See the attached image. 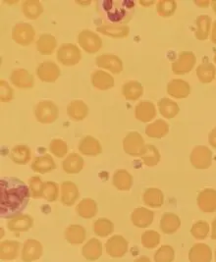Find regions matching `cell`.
Listing matches in <instances>:
<instances>
[{"mask_svg": "<svg viewBox=\"0 0 216 262\" xmlns=\"http://www.w3.org/2000/svg\"><path fill=\"white\" fill-rule=\"evenodd\" d=\"M30 188L15 177L0 180V216L10 219L21 214L30 201Z\"/></svg>", "mask_w": 216, "mask_h": 262, "instance_id": "obj_1", "label": "cell"}, {"mask_svg": "<svg viewBox=\"0 0 216 262\" xmlns=\"http://www.w3.org/2000/svg\"><path fill=\"white\" fill-rule=\"evenodd\" d=\"M104 10L106 11L107 18L112 22H125V18H128L132 14L134 3L133 1H104L103 2Z\"/></svg>", "mask_w": 216, "mask_h": 262, "instance_id": "obj_2", "label": "cell"}, {"mask_svg": "<svg viewBox=\"0 0 216 262\" xmlns=\"http://www.w3.org/2000/svg\"><path fill=\"white\" fill-rule=\"evenodd\" d=\"M36 118L41 124H51L59 117V109L57 105L50 101L44 100L37 103L35 110Z\"/></svg>", "mask_w": 216, "mask_h": 262, "instance_id": "obj_3", "label": "cell"}, {"mask_svg": "<svg viewBox=\"0 0 216 262\" xmlns=\"http://www.w3.org/2000/svg\"><path fill=\"white\" fill-rule=\"evenodd\" d=\"M81 58V50L73 43H63L57 50V59L64 66H74Z\"/></svg>", "mask_w": 216, "mask_h": 262, "instance_id": "obj_4", "label": "cell"}, {"mask_svg": "<svg viewBox=\"0 0 216 262\" xmlns=\"http://www.w3.org/2000/svg\"><path fill=\"white\" fill-rule=\"evenodd\" d=\"M143 137L138 132L129 133L123 140L124 151L132 156H142L145 151Z\"/></svg>", "mask_w": 216, "mask_h": 262, "instance_id": "obj_5", "label": "cell"}, {"mask_svg": "<svg viewBox=\"0 0 216 262\" xmlns=\"http://www.w3.org/2000/svg\"><path fill=\"white\" fill-rule=\"evenodd\" d=\"M36 36V31L32 25L27 23L17 24L12 30V38L20 46H30Z\"/></svg>", "mask_w": 216, "mask_h": 262, "instance_id": "obj_6", "label": "cell"}, {"mask_svg": "<svg viewBox=\"0 0 216 262\" xmlns=\"http://www.w3.org/2000/svg\"><path fill=\"white\" fill-rule=\"evenodd\" d=\"M78 42L88 53H96L102 47L101 38L90 30H84L79 34Z\"/></svg>", "mask_w": 216, "mask_h": 262, "instance_id": "obj_7", "label": "cell"}, {"mask_svg": "<svg viewBox=\"0 0 216 262\" xmlns=\"http://www.w3.org/2000/svg\"><path fill=\"white\" fill-rule=\"evenodd\" d=\"M36 75L41 82L54 83L60 76V68L52 61H45L37 66Z\"/></svg>", "mask_w": 216, "mask_h": 262, "instance_id": "obj_8", "label": "cell"}, {"mask_svg": "<svg viewBox=\"0 0 216 262\" xmlns=\"http://www.w3.org/2000/svg\"><path fill=\"white\" fill-rule=\"evenodd\" d=\"M105 249L109 256L120 258L128 251V242L120 235H115L108 238L105 244Z\"/></svg>", "mask_w": 216, "mask_h": 262, "instance_id": "obj_9", "label": "cell"}, {"mask_svg": "<svg viewBox=\"0 0 216 262\" xmlns=\"http://www.w3.org/2000/svg\"><path fill=\"white\" fill-rule=\"evenodd\" d=\"M211 151L203 145L196 146L191 155L192 166L198 169H206L211 164Z\"/></svg>", "mask_w": 216, "mask_h": 262, "instance_id": "obj_10", "label": "cell"}, {"mask_svg": "<svg viewBox=\"0 0 216 262\" xmlns=\"http://www.w3.org/2000/svg\"><path fill=\"white\" fill-rule=\"evenodd\" d=\"M44 252L42 245L34 238L26 241L22 250V259L24 262H33L41 257Z\"/></svg>", "mask_w": 216, "mask_h": 262, "instance_id": "obj_11", "label": "cell"}, {"mask_svg": "<svg viewBox=\"0 0 216 262\" xmlns=\"http://www.w3.org/2000/svg\"><path fill=\"white\" fill-rule=\"evenodd\" d=\"M96 65L100 68L107 69L113 74H118L123 70L122 60L113 54H102L99 55L96 60Z\"/></svg>", "mask_w": 216, "mask_h": 262, "instance_id": "obj_12", "label": "cell"}, {"mask_svg": "<svg viewBox=\"0 0 216 262\" xmlns=\"http://www.w3.org/2000/svg\"><path fill=\"white\" fill-rule=\"evenodd\" d=\"M196 63V57L192 52H182L176 62L172 64V70L175 74H186L191 71Z\"/></svg>", "mask_w": 216, "mask_h": 262, "instance_id": "obj_13", "label": "cell"}, {"mask_svg": "<svg viewBox=\"0 0 216 262\" xmlns=\"http://www.w3.org/2000/svg\"><path fill=\"white\" fill-rule=\"evenodd\" d=\"M10 81L19 89H32L35 85L33 75L25 69L14 70L10 76Z\"/></svg>", "mask_w": 216, "mask_h": 262, "instance_id": "obj_14", "label": "cell"}, {"mask_svg": "<svg viewBox=\"0 0 216 262\" xmlns=\"http://www.w3.org/2000/svg\"><path fill=\"white\" fill-rule=\"evenodd\" d=\"M198 205L204 212L216 211V191L205 189L198 195Z\"/></svg>", "mask_w": 216, "mask_h": 262, "instance_id": "obj_15", "label": "cell"}, {"mask_svg": "<svg viewBox=\"0 0 216 262\" xmlns=\"http://www.w3.org/2000/svg\"><path fill=\"white\" fill-rule=\"evenodd\" d=\"M79 190L77 186L70 181H65L61 184V203L66 206H72L79 199Z\"/></svg>", "mask_w": 216, "mask_h": 262, "instance_id": "obj_16", "label": "cell"}, {"mask_svg": "<svg viewBox=\"0 0 216 262\" xmlns=\"http://www.w3.org/2000/svg\"><path fill=\"white\" fill-rule=\"evenodd\" d=\"M79 151L87 156H96L102 152V147L94 137L85 136L79 143Z\"/></svg>", "mask_w": 216, "mask_h": 262, "instance_id": "obj_17", "label": "cell"}, {"mask_svg": "<svg viewBox=\"0 0 216 262\" xmlns=\"http://www.w3.org/2000/svg\"><path fill=\"white\" fill-rule=\"evenodd\" d=\"M211 259L212 251L205 244H196L189 251L190 262H210Z\"/></svg>", "mask_w": 216, "mask_h": 262, "instance_id": "obj_18", "label": "cell"}, {"mask_svg": "<svg viewBox=\"0 0 216 262\" xmlns=\"http://www.w3.org/2000/svg\"><path fill=\"white\" fill-rule=\"evenodd\" d=\"M133 224L138 228L150 226L154 221V212L144 207H138L131 215Z\"/></svg>", "mask_w": 216, "mask_h": 262, "instance_id": "obj_19", "label": "cell"}, {"mask_svg": "<svg viewBox=\"0 0 216 262\" xmlns=\"http://www.w3.org/2000/svg\"><path fill=\"white\" fill-rule=\"evenodd\" d=\"M92 83L97 90L106 91L114 86V78L102 70H97L92 74Z\"/></svg>", "mask_w": 216, "mask_h": 262, "instance_id": "obj_20", "label": "cell"}, {"mask_svg": "<svg viewBox=\"0 0 216 262\" xmlns=\"http://www.w3.org/2000/svg\"><path fill=\"white\" fill-rule=\"evenodd\" d=\"M34 226V219L30 215H19L12 218L8 223L7 227L12 232H27Z\"/></svg>", "mask_w": 216, "mask_h": 262, "instance_id": "obj_21", "label": "cell"}, {"mask_svg": "<svg viewBox=\"0 0 216 262\" xmlns=\"http://www.w3.org/2000/svg\"><path fill=\"white\" fill-rule=\"evenodd\" d=\"M31 167L36 173L45 174L54 170L56 168V164L51 155H45L36 157L33 160Z\"/></svg>", "mask_w": 216, "mask_h": 262, "instance_id": "obj_22", "label": "cell"}, {"mask_svg": "<svg viewBox=\"0 0 216 262\" xmlns=\"http://www.w3.org/2000/svg\"><path fill=\"white\" fill-rule=\"evenodd\" d=\"M67 114L72 120L82 121L89 114V107L83 100H73L67 106Z\"/></svg>", "mask_w": 216, "mask_h": 262, "instance_id": "obj_23", "label": "cell"}, {"mask_svg": "<svg viewBox=\"0 0 216 262\" xmlns=\"http://www.w3.org/2000/svg\"><path fill=\"white\" fill-rule=\"evenodd\" d=\"M84 167V159L78 154H70L62 163V168L67 174H78Z\"/></svg>", "mask_w": 216, "mask_h": 262, "instance_id": "obj_24", "label": "cell"}, {"mask_svg": "<svg viewBox=\"0 0 216 262\" xmlns=\"http://www.w3.org/2000/svg\"><path fill=\"white\" fill-rule=\"evenodd\" d=\"M102 254V245L97 238H91L83 248V255L89 261H96Z\"/></svg>", "mask_w": 216, "mask_h": 262, "instance_id": "obj_25", "label": "cell"}, {"mask_svg": "<svg viewBox=\"0 0 216 262\" xmlns=\"http://www.w3.org/2000/svg\"><path fill=\"white\" fill-rule=\"evenodd\" d=\"M181 226L180 218L173 213H164L160 220V229L164 234H174Z\"/></svg>", "mask_w": 216, "mask_h": 262, "instance_id": "obj_26", "label": "cell"}, {"mask_svg": "<svg viewBox=\"0 0 216 262\" xmlns=\"http://www.w3.org/2000/svg\"><path fill=\"white\" fill-rule=\"evenodd\" d=\"M191 89L189 83L182 80H173L167 85L169 96L176 98H185L190 95Z\"/></svg>", "mask_w": 216, "mask_h": 262, "instance_id": "obj_27", "label": "cell"}, {"mask_svg": "<svg viewBox=\"0 0 216 262\" xmlns=\"http://www.w3.org/2000/svg\"><path fill=\"white\" fill-rule=\"evenodd\" d=\"M20 243L15 241H4L0 245V258L2 260L15 259L20 250Z\"/></svg>", "mask_w": 216, "mask_h": 262, "instance_id": "obj_28", "label": "cell"}, {"mask_svg": "<svg viewBox=\"0 0 216 262\" xmlns=\"http://www.w3.org/2000/svg\"><path fill=\"white\" fill-rule=\"evenodd\" d=\"M113 185L119 191H129L133 185L132 175L127 170H117L113 175Z\"/></svg>", "mask_w": 216, "mask_h": 262, "instance_id": "obj_29", "label": "cell"}, {"mask_svg": "<svg viewBox=\"0 0 216 262\" xmlns=\"http://www.w3.org/2000/svg\"><path fill=\"white\" fill-rule=\"evenodd\" d=\"M56 38L51 35L44 34L36 41V49L42 55H50L56 48Z\"/></svg>", "mask_w": 216, "mask_h": 262, "instance_id": "obj_30", "label": "cell"}, {"mask_svg": "<svg viewBox=\"0 0 216 262\" xmlns=\"http://www.w3.org/2000/svg\"><path fill=\"white\" fill-rule=\"evenodd\" d=\"M156 107L149 101L140 102L135 109V116L139 121L148 122L156 116Z\"/></svg>", "mask_w": 216, "mask_h": 262, "instance_id": "obj_31", "label": "cell"}, {"mask_svg": "<svg viewBox=\"0 0 216 262\" xmlns=\"http://www.w3.org/2000/svg\"><path fill=\"white\" fill-rule=\"evenodd\" d=\"M97 32L104 35V36H111V37H127L129 36L130 29L126 26H110V25H103L97 28Z\"/></svg>", "mask_w": 216, "mask_h": 262, "instance_id": "obj_32", "label": "cell"}, {"mask_svg": "<svg viewBox=\"0 0 216 262\" xmlns=\"http://www.w3.org/2000/svg\"><path fill=\"white\" fill-rule=\"evenodd\" d=\"M122 94L127 100H137L144 94V88L141 83L131 81L124 83L122 86Z\"/></svg>", "mask_w": 216, "mask_h": 262, "instance_id": "obj_33", "label": "cell"}, {"mask_svg": "<svg viewBox=\"0 0 216 262\" xmlns=\"http://www.w3.org/2000/svg\"><path fill=\"white\" fill-rule=\"evenodd\" d=\"M77 213L84 219H90L97 213V204L92 199H84L76 207Z\"/></svg>", "mask_w": 216, "mask_h": 262, "instance_id": "obj_34", "label": "cell"}, {"mask_svg": "<svg viewBox=\"0 0 216 262\" xmlns=\"http://www.w3.org/2000/svg\"><path fill=\"white\" fill-rule=\"evenodd\" d=\"M65 238L71 245H81L85 239V230L80 225H71L65 231Z\"/></svg>", "mask_w": 216, "mask_h": 262, "instance_id": "obj_35", "label": "cell"}, {"mask_svg": "<svg viewBox=\"0 0 216 262\" xmlns=\"http://www.w3.org/2000/svg\"><path fill=\"white\" fill-rule=\"evenodd\" d=\"M10 158L16 164L24 165L31 160V149L24 144L14 146L10 154Z\"/></svg>", "mask_w": 216, "mask_h": 262, "instance_id": "obj_36", "label": "cell"}, {"mask_svg": "<svg viewBox=\"0 0 216 262\" xmlns=\"http://www.w3.org/2000/svg\"><path fill=\"white\" fill-rule=\"evenodd\" d=\"M22 10L27 18L36 20L44 12V7L37 0H28L23 2Z\"/></svg>", "mask_w": 216, "mask_h": 262, "instance_id": "obj_37", "label": "cell"}, {"mask_svg": "<svg viewBox=\"0 0 216 262\" xmlns=\"http://www.w3.org/2000/svg\"><path fill=\"white\" fill-rule=\"evenodd\" d=\"M144 202L147 206L157 208L163 204L164 196L160 190L156 188H150L144 191Z\"/></svg>", "mask_w": 216, "mask_h": 262, "instance_id": "obj_38", "label": "cell"}, {"mask_svg": "<svg viewBox=\"0 0 216 262\" xmlns=\"http://www.w3.org/2000/svg\"><path fill=\"white\" fill-rule=\"evenodd\" d=\"M168 124L165 121L156 120L146 127L145 134L150 138H163L168 133Z\"/></svg>", "mask_w": 216, "mask_h": 262, "instance_id": "obj_39", "label": "cell"}, {"mask_svg": "<svg viewBox=\"0 0 216 262\" xmlns=\"http://www.w3.org/2000/svg\"><path fill=\"white\" fill-rule=\"evenodd\" d=\"M158 107L161 115L166 118H173L179 112V107L177 103L169 98H162L158 102Z\"/></svg>", "mask_w": 216, "mask_h": 262, "instance_id": "obj_40", "label": "cell"}, {"mask_svg": "<svg viewBox=\"0 0 216 262\" xmlns=\"http://www.w3.org/2000/svg\"><path fill=\"white\" fill-rule=\"evenodd\" d=\"M95 234L98 237H107L114 231V224L106 218H99L94 224Z\"/></svg>", "mask_w": 216, "mask_h": 262, "instance_id": "obj_41", "label": "cell"}, {"mask_svg": "<svg viewBox=\"0 0 216 262\" xmlns=\"http://www.w3.org/2000/svg\"><path fill=\"white\" fill-rule=\"evenodd\" d=\"M197 75L202 83H210L214 79L215 68L210 63H204L198 67Z\"/></svg>", "mask_w": 216, "mask_h": 262, "instance_id": "obj_42", "label": "cell"}, {"mask_svg": "<svg viewBox=\"0 0 216 262\" xmlns=\"http://www.w3.org/2000/svg\"><path fill=\"white\" fill-rule=\"evenodd\" d=\"M210 17L206 15H202L197 19V38L204 40L207 38L209 33V27H210Z\"/></svg>", "mask_w": 216, "mask_h": 262, "instance_id": "obj_43", "label": "cell"}, {"mask_svg": "<svg viewBox=\"0 0 216 262\" xmlns=\"http://www.w3.org/2000/svg\"><path fill=\"white\" fill-rule=\"evenodd\" d=\"M58 185L54 182H46L42 185V190H41V196L46 201L49 203L55 202L58 198Z\"/></svg>", "mask_w": 216, "mask_h": 262, "instance_id": "obj_44", "label": "cell"}, {"mask_svg": "<svg viewBox=\"0 0 216 262\" xmlns=\"http://www.w3.org/2000/svg\"><path fill=\"white\" fill-rule=\"evenodd\" d=\"M141 157L146 166H155L160 160L159 152L154 145H146L145 151Z\"/></svg>", "mask_w": 216, "mask_h": 262, "instance_id": "obj_45", "label": "cell"}, {"mask_svg": "<svg viewBox=\"0 0 216 262\" xmlns=\"http://www.w3.org/2000/svg\"><path fill=\"white\" fill-rule=\"evenodd\" d=\"M175 258V251L170 246H162L155 254V262H173Z\"/></svg>", "mask_w": 216, "mask_h": 262, "instance_id": "obj_46", "label": "cell"}, {"mask_svg": "<svg viewBox=\"0 0 216 262\" xmlns=\"http://www.w3.org/2000/svg\"><path fill=\"white\" fill-rule=\"evenodd\" d=\"M160 243V236L156 231H145L142 235V244L145 249L152 250L156 248Z\"/></svg>", "mask_w": 216, "mask_h": 262, "instance_id": "obj_47", "label": "cell"}, {"mask_svg": "<svg viewBox=\"0 0 216 262\" xmlns=\"http://www.w3.org/2000/svg\"><path fill=\"white\" fill-rule=\"evenodd\" d=\"M209 233V225L204 221H198L192 225L191 234L197 239H204Z\"/></svg>", "mask_w": 216, "mask_h": 262, "instance_id": "obj_48", "label": "cell"}, {"mask_svg": "<svg viewBox=\"0 0 216 262\" xmlns=\"http://www.w3.org/2000/svg\"><path fill=\"white\" fill-rule=\"evenodd\" d=\"M49 150L52 155H55L56 157L62 158L66 155L68 151L67 143L59 139H54L49 144Z\"/></svg>", "mask_w": 216, "mask_h": 262, "instance_id": "obj_49", "label": "cell"}, {"mask_svg": "<svg viewBox=\"0 0 216 262\" xmlns=\"http://www.w3.org/2000/svg\"><path fill=\"white\" fill-rule=\"evenodd\" d=\"M176 10V2L175 1H159L157 4V12L162 17H169Z\"/></svg>", "mask_w": 216, "mask_h": 262, "instance_id": "obj_50", "label": "cell"}, {"mask_svg": "<svg viewBox=\"0 0 216 262\" xmlns=\"http://www.w3.org/2000/svg\"><path fill=\"white\" fill-rule=\"evenodd\" d=\"M44 183L37 176H34L29 180V188L31 191V195L34 199H40L41 196V190H42Z\"/></svg>", "mask_w": 216, "mask_h": 262, "instance_id": "obj_51", "label": "cell"}, {"mask_svg": "<svg viewBox=\"0 0 216 262\" xmlns=\"http://www.w3.org/2000/svg\"><path fill=\"white\" fill-rule=\"evenodd\" d=\"M0 100L1 102H9L13 99L12 88L7 83L6 81H0Z\"/></svg>", "mask_w": 216, "mask_h": 262, "instance_id": "obj_52", "label": "cell"}, {"mask_svg": "<svg viewBox=\"0 0 216 262\" xmlns=\"http://www.w3.org/2000/svg\"><path fill=\"white\" fill-rule=\"evenodd\" d=\"M209 143L216 148V129L212 130L209 134Z\"/></svg>", "mask_w": 216, "mask_h": 262, "instance_id": "obj_53", "label": "cell"}, {"mask_svg": "<svg viewBox=\"0 0 216 262\" xmlns=\"http://www.w3.org/2000/svg\"><path fill=\"white\" fill-rule=\"evenodd\" d=\"M211 238L216 239V219L212 222V231H211Z\"/></svg>", "mask_w": 216, "mask_h": 262, "instance_id": "obj_54", "label": "cell"}, {"mask_svg": "<svg viewBox=\"0 0 216 262\" xmlns=\"http://www.w3.org/2000/svg\"><path fill=\"white\" fill-rule=\"evenodd\" d=\"M211 40L216 43V21L213 25V29H212V36H211Z\"/></svg>", "mask_w": 216, "mask_h": 262, "instance_id": "obj_55", "label": "cell"}, {"mask_svg": "<svg viewBox=\"0 0 216 262\" xmlns=\"http://www.w3.org/2000/svg\"><path fill=\"white\" fill-rule=\"evenodd\" d=\"M135 262H152L150 261V259L147 257V256H141V257H139L138 259H136Z\"/></svg>", "mask_w": 216, "mask_h": 262, "instance_id": "obj_56", "label": "cell"}, {"mask_svg": "<svg viewBox=\"0 0 216 262\" xmlns=\"http://www.w3.org/2000/svg\"><path fill=\"white\" fill-rule=\"evenodd\" d=\"M212 6H213V9H214V11L216 12V1L212 3Z\"/></svg>", "mask_w": 216, "mask_h": 262, "instance_id": "obj_57", "label": "cell"}, {"mask_svg": "<svg viewBox=\"0 0 216 262\" xmlns=\"http://www.w3.org/2000/svg\"><path fill=\"white\" fill-rule=\"evenodd\" d=\"M214 60H215V63H216V55H215V57H214Z\"/></svg>", "mask_w": 216, "mask_h": 262, "instance_id": "obj_58", "label": "cell"}, {"mask_svg": "<svg viewBox=\"0 0 216 262\" xmlns=\"http://www.w3.org/2000/svg\"><path fill=\"white\" fill-rule=\"evenodd\" d=\"M215 260H216V250H215Z\"/></svg>", "mask_w": 216, "mask_h": 262, "instance_id": "obj_59", "label": "cell"}]
</instances>
